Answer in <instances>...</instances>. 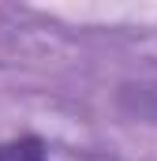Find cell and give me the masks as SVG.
Returning a JSON list of instances; mask_svg holds the SVG:
<instances>
[{
  "label": "cell",
  "instance_id": "obj_1",
  "mask_svg": "<svg viewBox=\"0 0 157 161\" xmlns=\"http://www.w3.org/2000/svg\"><path fill=\"white\" fill-rule=\"evenodd\" d=\"M0 161H49V154H45V142L41 139L23 135V139L0 142Z\"/></svg>",
  "mask_w": 157,
  "mask_h": 161
}]
</instances>
